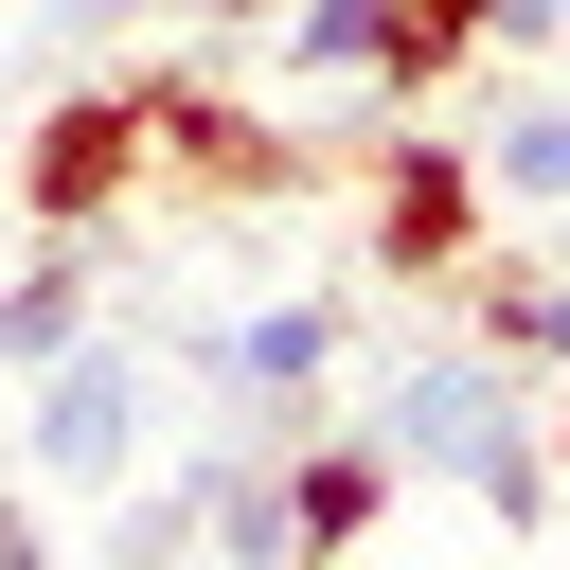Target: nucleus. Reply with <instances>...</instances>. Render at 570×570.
<instances>
[{
	"mask_svg": "<svg viewBox=\"0 0 570 570\" xmlns=\"http://www.w3.org/2000/svg\"><path fill=\"white\" fill-rule=\"evenodd\" d=\"M142 125H160V178H214V196H303V142L249 107V89H196V71H142Z\"/></svg>",
	"mask_w": 570,
	"mask_h": 570,
	"instance_id": "nucleus-7",
	"label": "nucleus"
},
{
	"mask_svg": "<svg viewBox=\"0 0 570 570\" xmlns=\"http://www.w3.org/2000/svg\"><path fill=\"white\" fill-rule=\"evenodd\" d=\"M142 178H160L142 71H125V89H53L36 142H18V214H36V232H107V214H142Z\"/></svg>",
	"mask_w": 570,
	"mask_h": 570,
	"instance_id": "nucleus-2",
	"label": "nucleus"
},
{
	"mask_svg": "<svg viewBox=\"0 0 570 570\" xmlns=\"http://www.w3.org/2000/svg\"><path fill=\"white\" fill-rule=\"evenodd\" d=\"M570 0H392V53H374V125H410L463 53H552Z\"/></svg>",
	"mask_w": 570,
	"mask_h": 570,
	"instance_id": "nucleus-8",
	"label": "nucleus"
},
{
	"mask_svg": "<svg viewBox=\"0 0 570 570\" xmlns=\"http://www.w3.org/2000/svg\"><path fill=\"white\" fill-rule=\"evenodd\" d=\"M338 356H356V321L338 303H232L214 338H196V374L232 392V428L267 445V428H303L321 392H338Z\"/></svg>",
	"mask_w": 570,
	"mask_h": 570,
	"instance_id": "nucleus-5",
	"label": "nucleus"
},
{
	"mask_svg": "<svg viewBox=\"0 0 570 570\" xmlns=\"http://www.w3.org/2000/svg\"><path fill=\"white\" fill-rule=\"evenodd\" d=\"M552 463H570V410H552Z\"/></svg>",
	"mask_w": 570,
	"mask_h": 570,
	"instance_id": "nucleus-12",
	"label": "nucleus"
},
{
	"mask_svg": "<svg viewBox=\"0 0 570 570\" xmlns=\"http://www.w3.org/2000/svg\"><path fill=\"white\" fill-rule=\"evenodd\" d=\"M534 392H552V374H534V356H499V338L463 321V338H410V356L374 374V410H356V428H374L410 481H463L499 534H534V517L570 499V463H552V410H534Z\"/></svg>",
	"mask_w": 570,
	"mask_h": 570,
	"instance_id": "nucleus-1",
	"label": "nucleus"
},
{
	"mask_svg": "<svg viewBox=\"0 0 570 570\" xmlns=\"http://www.w3.org/2000/svg\"><path fill=\"white\" fill-rule=\"evenodd\" d=\"M374 53H392V0H285V89H356L374 107Z\"/></svg>",
	"mask_w": 570,
	"mask_h": 570,
	"instance_id": "nucleus-11",
	"label": "nucleus"
},
{
	"mask_svg": "<svg viewBox=\"0 0 570 570\" xmlns=\"http://www.w3.org/2000/svg\"><path fill=\"white\" fill-rule=\"evenodd\" d=\"M71 338H89V232H53V249L0 285V392H18L36 356H71Z\"/></svg>",
	"mask_w": 570,
	"mask_h": 570,
	"instance_id": "nucleus-10",
	"label": "nucleus"
},
{
	"mask_svg": "<svg viewBox=\"0 0 570 570\" xmlns=\"http://www.w3.org/2000/svg\"><path fill=\"white\" fill-rule=\"evenodd\" d=\"M481 232H499L481 142H374V196H356L374 285H463V249H481Z\"/></svg>",
	"mask_w": 570,
	"mask_h": 570,
	"instance_id": "nucleus-3",
	"label": "nucleus"
},
{
	"mask_svg": "<svg viewBox=\"0 0 570 570\" xmlns=\"http://www.w3.org/2000/svg\"><path fill=\"white\" fill-rule=\"evenodd\" d=\"M267 481H285V552H374L410 463H392L374 428H321V410H303V428H267Z\"/></svg>",
	"mask_w": 570,
	"mask_h": 570,
	"instance_id": "nucleus-6",
	"label": "nucleus"
},
{
	"mask_svg": "<svg viewBox=\"0 0 570 570\" xmlns=\"http://www.w3.org/2000/svg\"><path fill=\"white\" fill-rule=\"evenodd\" d=\"M18 445L53 463V481H125L142 463V338H71V356H36L18 374Z\"/></svg>",
	"mask_w": 570,
	"mask_h": 570,
	"instance_id": "nucleus-4",
	"label": "nucleus"
},
{
	"mask_svg": "<svg viewBox=\"0 0 570 570\" xmlns=\"http://www.w3.org/2000/svg\"><path fill=\"white\" fill-rule=\"evenodd\" d=\"M463 321L570 392V267H534V249H463Z\"/></svg>",
	"mask_w": 570,
	"mask_h": 570,
	"instance_id": "nucleus-9",
	"label": "nucleus"
}]
</instances>
